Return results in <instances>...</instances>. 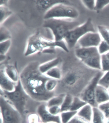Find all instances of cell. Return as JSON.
Segmentation results:
<instances>
[{"instance_id": "1", "label": "cell", "mask_w": 109, "mask_h": 123, "mask_svg": "<svg viewBox=\"0 0 109 123\" xmlns=\"http://www.w3.org/2000/svg\"><path fill=\"white\" fill-rule=\"evenodd\" d=\"M61 68L62 76L54 92L56 95L69 94L79 97L86 86L100 70L90 68L78 59Z\"/></svg>"}, {"instance_id": "2", "label": "cell", "mask_w": 109, "mask_h": 123, "mask_svg": "<svg viewBox=\"0 0 109 123\" xmlns=\"http://www.w3.org/2000/svg\"><path fill=\"white\" fill-rule=\"evenodd\" d=\"M40 65L37 61L29 63L20 73V80L25 91L32 99L38 102L46 103L56 95L54 92L46 90L45 83L50 78L40 72Z\"/></svg>"}, {"instance_id": "3", "label": "cell", "mask_w": 109, "mask_h": 123, "mask_svg": "<svg viewBox=\"0 0 109 123\" xmlns=\"http://www.w3.org/2000/svg\"><path fill=\"white\" fill-rule=\"evenodd\" d=\"M0 96H3L22 115L25 123L27 117L32 113V109L34 100L25 91L20 81L18 82L15 90L11 92L0 89Z\"/></svg>"}, {"instance_id": "4", "label": "cell", "mask_w": 109, "mask_h": 123, "mask_svg": "<svg viewBox=\"0 0 109 123\" xmlns=\"http://www.w3.org/2000/svg\"><path fill=\"white\" fill-rule=\"evenodd\" d=\"M57 47L60 48L66 52H69V48L64 40L58 42L51 40L36 33L29 38L24 55L27 57L38 52L53 54L55 51V49Z\"/></svg>"}, {"instance_id": "5", "label": "cell", "mask_w": 109, "mask_h": 123, "mask_svg": "<svg viewBox=\"0 0 109 123\" xmlns=\"http://www.w3.org/2000/svg\"><path fill=\"white\" fill-rule=\"evenodd\" d=\"M80 25L71 19L54 18L45 20L43 26L52 31L54 40L58 42L64 40L70 31Z\"/></svg>"}, {"instance_id": "6", "label": "cell", "mask_w": 109, "mask_h": 123, "mask_svg": "<svg viewBox=\"0 0 109 123\" xmlns=\"http://www.w3.org/2000/svg\"><path fill=\"white\" fill-rule=\"evenodd\" d=\"M79 13L75 8L67 3H60L53 6L45 12L44 20L54 18L75 19L78 18Z\"/></svg>"}, {"instance_id": "7", "label": "cell", "mask_w": 109, "mask_h": 123, "mask_svg": "<svg viewBox=\"0 0 109 123\" xmlns=\"http://www.w3.org/2000/svg\"><path fill=\"white\" fill-rule=\"evenodd\" d=\"M97 32L92 20L89 18L84 24L70 31L64 39L68 48L72 49L76 45L79 40L87 33Z\"/></svg>"}, {"instance_id": "8", "label": "cell", "mask_w": 109, "mask_h": 123, "mask_svg": "<svg viewBox=\"0 0 109 123\" xmlns=\"http://www.w3.org/2000/svg\"><path fill=\"white\" fill-rule=\"evenodd\" d=\"M1 123H24L20 112L8 100L0 96Z\"/></svg>"}, {"instance_id": "9", "label": "cell", "mask_w": 109, "mask_h": 123, "mask_svg": "<svg viewBox=\"0 0 109 123\" xmlns=\"http://www.w3.org/2000/svg\"><path fill=\"white\" fill-rule=\"evenodd\" d=\"M101 71H98L91 80L79 96V98L93 107H98L95 100V91L98 82L104 74Z\"/></svg>"}, {"instance_id": "10", "label": "cell", "mask_w": 109, "mask_h": 123, "mask_svg": "<svg viewBox=\"0 0 109 123\" xmlns=\"http://www.w3.org/2000/svg\"><path fill=\"white\" fill-rule=\"evenodd\" d=\"M102 40L98 32H90L82 37L78 41V47H97Z\"/></svg>"}, {"instance_id": "11", "label": "cell", "mask_w": 109, "mask_h": 123, "mask_svg": "<svg viewBox=\"0 0 109 123\" xmlns=\"http://www.w3.org/2000/svg\"><path fill=\"white\" fill-rule=\"evenodd\" d=\"M36 112L41 122L43 123H61L60 115H54L48 111L46 103H42L38 106Z\"/></svg>"}, {"instance_id": "12", "label": "cell", "mask_w": 109, "mask_h": 123, "mask_svg": "<svg viewBox=\"0 0 109 123\" xmlns=\"http://www.w3.org/2000/svg\"><path fill=\"white\" fill-rule=\"evenodd\" d=\"M0 89L9 92L15 90L18 83L14 82L9 79L5 72L4 67L0 68Z\"/></svg>"}, {"instance_id": "13", "label": "cell", "mask_w": 109, "mask_h": 123, "mask_svg": "<svg viewBox=\"0 0 109 123\" xmlns=\"http://www.w3.org/2000/svg\"><path fill=\"white\" fill-rule=\"evenodd\" d=\"M97 47H78L75 51L77 58L83 62L95 53L98 52Z\"/></svg>"}, {"instance_id": "14", "label": "cell", "mask_w": 109, "mask_h": 123, "mask_svg": "<svg viewBox=\"0 0 109 123\" xmlns=\"http://www.w3.org/2000/svg\"><path fill=\"white\" fill-rule=\"evenodd\" d=\"M95 96L96 101L98 106L109 101L108 89L98 84L96 87Z\"/></svg>"}, {"instance_id": "15", "label": "cell", "mask_w": 109, "mask_h": 123, "mask_svg": "<svg viewBox=\"0 0 109 123\" xmlns=\"http://www.w3.org/2000/svg\"><path fill=\"white\" fill-rule=\"evenodd\" d=\"M82 63L90 68L101 71V55L99 52L95 53Z\"/></svg>"}, {"instance_id": "16", "label": "cell", "mask_w": 109, "mask_h": 123, "mask_svg": "<svg viewBox=\"0 0 109 123\" xmlns=\"http://www.w3.org/2000/svg\"><path fill=\"white\" fill-rule=\"evenodd\" d=\"M62 61L61 58L57 57L40 64L39 67V71L42 74H44L50 69L59 66L61 64Z\"/></svg>"}, {"instance_id": "17", "label": "cell", "mask_w": 109, "mask_h": 123, "mask_svg": "<svg viewBox=\"0 0 109 123\" xmlns=\"http://www.w3.org/2000/svg\"><path fill=\"white\" fill-rule=\"evenodd\" d=\"M93 107L88 104H87L78 111L77 115L85 121L92 123L93 115Z\"/></svg>"}, {"instance_id": "18", "label": "cell", "mask_w": 109, "mask_h": 123, "mask_svg": "<svg viewBox=\"0 0 109 123\" xmlns=\"http://www.w3.org/2000/svg\"><path fill=\"white\" fill-rule=\"evenodd\" d=\"M5 72L10 80L16 83H17L20 80L19 74L15 66L8 64L4 67Z\"/></svg>"}, {"instance_id": "19", "label": "cell", "mask_w": 109, "mask_h": 123, "mask_svg": "<svg viewBox=\"0 0 109 123\" xmlns=\"http://www.w3.org/2000/svg\"><path fill=\"white\" fill-rule=\"evenodd\" d=\"M66 0H37L36 4L41 10H45L46 12L54 5L60 3H67Z\"/></svg>"}, {"instance_id": "20", "label": "cell", "mask_w": 109, "mask_h": 123, "mask_svg": "<svg viewBox=\"0 0 109 123\" xmlns=\"http://www.w3.org/2000/svg\"><path fill=\"white\" fill-rule=\"evenodd\" d=\"M92 123H106V118L103 112L98 107H93Z\"/></svg>"}, {"instance_id": "21", "label": "cell", "mask_w": 109, "mask_h": 123, "mask_svg": "<svg viewBox=\"0 0 109 123\" xmlns=\"http://www.w3.org/2000/svg\"><path fill=\"white\" fill-rule=\"evenodd\" d=\"M44 74L50 79L60 80L62 78V70L59 66L50 69Z\"/></svg>"}, {"instance_id": "22", "label": "cell", "mask_w": 109, "mask_h": 123, "mask_svg": "<svg viewBox=\"0 0 109 123\" xmlns=\"http://www.w3.org/2000/svg\"><path fill=\"white\" fill-rule=\"evenodd\" d=\"M66 95V94H61L54 96L46 103L47 107H49L53 106H61Z\"/></svg>"}, {"instance_id": "23", "label": "cell", "mask_w": 109, "mask_h": 123, "mask_svg": "<svg viewBox=\"0 0 109 123\" xmlns=\"http://www.w3.org/2000/svg\"><path fill=\"white\" fill-rule=\"evenodd\" d=\"M87 104L86 102L82 99L79 97H74L70 111H78Z\"/></svg>"}, {"instance_id": "24", "label": "cell", "mask_w": 109, "mask_h": 123, "mask_svg": "<svg viewBox=\"0 0 109 123\" xmlns=\"http://www.w3.org/2000/svg\"><path fill=\"white\" fill-rule=\"evenodd\" d=\"M74 97L71 94H66L64 101L61 106V112L70 110Z\"/></svg>"}, {"instance_id": "25", "label": "cell", "mask_w": 109, "mask_h": 123, "mask_svg": "<svg viewBox=\"0 0 109 123\" xmlns=\"http://www.w3.org/2000/svg\"><path fill=\"white\" fill-rule=\"evenodd\" d=\"M98 31L102 40L109 45V28L104 25H99L97 26Z\"/></svg>"}, {"instance_id": "26", "label": "cell", "mask_w": 109, "mask_h": 123, "mask_svg": "<svg viewBox=\"0 0 109 123\" xmlns=\"http://www.w3.org/2000/svg\"><path fill=\"white\" fill-rule=\"evenodd\" d=\"M78 111H69L61 112L60 114L61 123H69L77 114Z\"/></svg>"}, {"instance_id": "27", "label": "cell", "mask_w": 109, "mask_h": 123, "mask_svg": "<svg viewBox=\"0 0 109 123\" xmlns=\"http://www.w3.org/2000/svg\"><path fill=\"white\" fill-rule=\"evenodd\" d=\"M0 24L1 25L5 22L9 17L12 14V12L6 6H0Z\"/></svg>"}, {"instance_id": "28", "label": "cell", "mask_w": 109, "mask_h": 123, "mask_svg": "<svg viewBox=\"0 0 109 123\" xmlns=\"http://www.w3.org/2000/svg\"><path fill=\"white\" fill-rule=\"evenodd\" d=\"M58 84V80L55 79H48L45 84V88L47 91L49 92H54Z\"/></svg>"}, {"instance_id": "29", "label": "cell", "mask_w": 109, "mask_h": 123, "mask_svg": "<svg viewBox=\"0 0 109 123\" xmlns=\"http://www.w3.org/2000/svg\"><path fill=\"white\" fill-rule=\"evenodd\" d=\"M0 42L11 39V35L9 31L4 26L0 25Z\"/></svg>"}, {"instance_id": "30", "label": "cell", "mask_w": 109, "mask_h": 123, "mask_svg": "<svg viewBox=\"0 0 109 123\" xmlns=\"http://www.w3.org/2000/svg\"><path fill=\"white\" fill-rule=\"evenodd\" d=\"M11 44V39L7 40L0 42V55H5L10 48Z\"/></svg>"}, {"instance_id": "31", "label": "cell", "mask_w": 109, "mask_h": 123, "mask_svg": "<svg viewBox=\"0 0 109 123\" xmlns=\"http://www.w3.org/2000/svg\"><path fill=\"white\" fill-rule=\"evenodd\" d=\"M98 84L108 89L109 88V71L104 73L98 82Z\"/></svg>"}, {"instance_id": "32", "label": "cell", "mask_w": 109, "mask_h": 123, "mask_svg": "<svg viewBox=\"0 0 109 123\" xmlns=\"http://www.w3.org/2000/svg\"><path fill=\"white\" fill-rule=\"evenodd\" d=\"M101 71L104 73L109 71V60L104 54L101 55Z\"/></svg>"}, {"instance_id": "33", "label": "cell", "mask_w": 109, "mask_h": 123, "mask_svg": "<svg viewBox=\"0 0 109 123\" xmlns=\"http://www.w3.org/2000/svg\"><path fill=\"white\" fill-rule=\"evenodd\" d=\"M97 48L99 54L102 55L109 51V45L102 40Z\"/></svg>"}, {"instance_id": "34", "label": "cell", "mask_w": 109, "mask_h": 123, "mask_svg": "<svg viewBox=\"0 0 109 123\" xmlns=\"http://www.w3.org/2000/svg\"><path fill=\"white\" fill-rule=\"evenodd\" d=\"M98 108L103 112L106 119H109V101L99 105Z\"/></svg>"}, {"instance_id": "35", "label": "cell", "mask_w": 109, "mask_h": 123, "mask_svg": "<svg viewBox=\"0 0 109 123\" xmlns=\"http://www.w3.org/2000/svg\"><path fill=\"white\" fill-rule=\"evenodd\" d=\"M109 5V0H96L95 10H100Z\"/></svg>"}, {"instance_id": "36", "label": "cell", "mask_w": 109, "mask_h": 123, "mask_svg": "<svg viewBox=\"0 0 109 123\" xmlns=\"http://www.w3.org/2000/svg\"><path fill=\"white\" fill-rule=\"evenodd\" d=\"M48 111L52 115H58L61 113V107L60 106H53L47 107Z\"/></svg>"}, {"instance_id": "37", "label": "cell", "mask_w": 109, "mask_h": 123, "mask_svg": "<svg viewBox=\"0 0 109 123\" xmlns=\"http://www.w3.org/2000/svg\"><path fill=\"white\" fill-rule=\"evenodd\" d=\"M96 0H82V3L88 9L90 10H95Z\"/></svg>"}, {"instance_id": "38", "label": "cell", "mask_w": 109, "mask_h": 123, "mask_svg": "<svg viewBox=\"0 0 109 123\" xmlns=\"http://www.w3.org/2000/svg\"><path fill=\"white\" fill-rule=\"evenodd\" d=\"M69 123H91L76 115L72 119Z\"/></svg>"}, {"instance_id": "39", "label": "cell", "mask_w": 109, "mask_h": 123, "mask_svg": "<svg viewBox=\"0 0 109 123\" xmlns=\"http://www.w3.org/2000/svg\"><path fill=\"white\" fill-rule=\"evenodd\" d=\"M8 0H0V6H6L8 2Z\"/></svg>"}, {"instance_id": "40", "label": "cell", "mask_w": 109, "mask_h": 123, "mask_svg": "<svg viewBox=\"0 0 109 123\" xmlns=\"http://www.w3.org/2000/svg\"><path fill=\"white\" fill-rule=\"evenodd\" d=\"M106 55V57L109 60V51L104 54Z\"/></svg>"}, {"instance_id": "41", "label": "cell", "mask_w": 109, "mask_h": 123, "mask_svg": "<svg viewBox=\"0 0 109 123\" xmlns=\"http://www.w3.org/2000/svg\"><path fill=\"white\" fill-rule=\"evenodd\" d=\"M106 123H109V119H106Z\"/></svg>"}, {"instance_id": "42", "label": "cell", "mask_w": 109, "mask_h": 123, "mask_svg": "<svg viewBox=\"0 0 109 123\" xmlns=\"http://www.w3.org/2000/svg\"></svg>"}, {"instance_id": "43", "label": "cell", "mask_w": 109, "mask_h": 123, "mask_svg": "<svg viewBox=\"0 0 109 123\" xmlns=\"http://www.w3.org/2000/svg\"><path fill=\"white\" fill-rule=\"evenodd\" d=\"M108 90H109V88L108 89Z\"/></svg>"}, {"instance_id": "44", "label": "cell", "mask_w": 109, "mask_h": 123, "mask_svg": "<svg viewBox=\"0 0 109 123\" xmlns=\"http://www.w3.org/2000/svg\"><path fill=\"white\" fill-rule=\"evenodd\" d=\"M42 123V122H40V123Z\"/></svg>"}]
</instances>
